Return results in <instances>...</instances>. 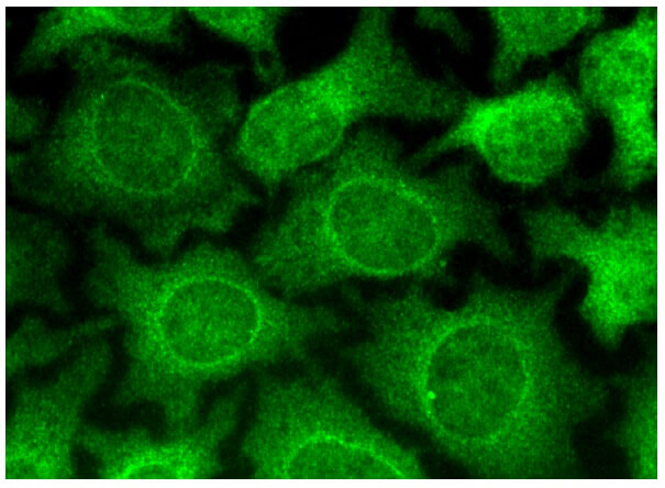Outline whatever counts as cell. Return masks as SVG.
Instances as JSON below:
<instances>
[{
    "mask_svg": "<svg viewBox=\"0 0 665 488\" xmlns=\"http://www.w3.org/2000/svg\"><path fill=\"white\" fill-rule=\"evenodd\" d=\"M242 454L256 479H421L420 461L379 431L330 375L265 378Z\"/></svg>",
    "mask_w": 665,
    "mask_h": 488,
    "instance_id": "6",
    "label": "cell"
},
{
    "mask_svg": "<svg viewBox=\"0 0 665 488\" xmlns=\"http://www.w3.org/2000/svg\"><path fill=\"white\" fill-rule=\"evenodd\" d=\"M74 82L46 135L9 153L24 198L114 219L167 256L189 231L225 232L258 199L236 171V68L168 69L110 37L66 49Z\"/></svg>",
    "mask_w": 665,
    "mask_h": 488,
    "instance_id": "2",
    "label": "cell"
},
{
    "mask_svg": "<svg viewBox=\"0 0 665 488\" xmlns=\"http://www.w3.org/2000/svg\"><path fill=\"white\" fill-rule=\"evenodd\" d=\"M243 397L241 388L220 399L197 429L152 437L145 429L112 432L82 426L77 444L98 464L100 478L207 479L221 470L219 450L237 422Z\"/></svg>",
    "mask_w": 665,
    "mask_h": 488,
    "instance_id": "11",
    "label": "cell"
},
{
    "mask_svg": "<svg viewBox=\"0 0 665 488\" xmlns=\"http://www.w3.org/2000/svg\"><path fill=\"white\" fill-rule=\"evenodd\" d=\"M92 301L124 325L129 364L115 402L151 403L168 435L193 429L202 389L243 369L303 362L347 322L273 296L234 251L202 243L171 263L140 262L97 225L89 232Z\"/></svg>",
    "mask_w": 665,
    "mask_h": 488,
    "instance_id": "4",
    "label": "cell"
},
{
    "mask_svg": "<svg viewBox=\"0 0 665 488\" xmlns=\"http://www.w3.org/2000/svg\"><path fill=\"white\" fill-rule=\"evenodd\" d=\"M472 162L421 174L387 131L364 126L289 178L285 206L257 234L258 276L282 296L351 277L447 278V256L475 244L512 257Z\"/></svg>",
    "mask_w": 665,
    "mask_h": 488,
    "instance_id": "3",
    "label": "cell"
},
{
    "mask_svg": "<svg viewBox=\"0 0 665 488\" xmlns=\"http://www.w3.org/2000/svg\"><path fill=\"white\" fill-rule=\"evenodd\" d=\"M392 12L389 7L362 8L332 59L251 106L232 154L270 195L334 153L353 124L366 118L428 121L458 114L465 96L414 65L395 37Z\"/></svg>",
    "mask_w": 665,
    "mask_h": 488,
    "instance_id": "5",
    "label": "cell"
},
{
    "mask_svg": "<svg viewBox=\"0 0 665 488\" xmlns=\"http://www.w3.org/2000/svg\"><path fill=\"white\" fill-rule=\"evenodd\" d=\"M496 32L492 82L502 88L524 63L568 43L602 19V9L586 5L508 4L487 8Z\"/></svg>",
    "mask_w": 665,
    "mask_h": 488,
    "instance_id": "13",
    "label": "cell"
},
{
    "mask_svg": "<svg viewBox=\"0 0 665 488\" xmlns=\"http://www.w3.org/2000/svg\"><path fill=\"white\" fill-rule=\"evenodd\" d=\"M110 363V347L96 341L55 379L18 388L5 432V480L75 477L73 448L82 428L84 410L103 382Z\"/></svg>",
    "mask_w": 665,
    "mask_h": 488,
    "instance_id": "10",
    "label": "cell"
},
{
    "mask_svg": "<svg viewBox=\"0 0 665 488\" xmlns=\"http://www.w3.org/2000/svg\"><path fill=\"white\" fill-rule=\"evenodd\" d=\"M117 322L115 317H106L52 330L41 320L29 317L7 341V377L27 367L48 364L75 344L112 328Z\"/></svg>",
    "mask_w": 665,
    "mask_h": 488,
    "instance_id": "17",
    "label": "cell"
},
{
    "mask_svg": "<svg viewBox=\"0 0 665 488\" xmlns=\"http://www.w3.org/2000/svg\"><path fill=\"white\" fill-rule=\"evenodd\" d=\"M415 16L420 25L442 32L458 47L466 48L470 43L469 33L450 8H419Z\"/></svg>",
    "mask_w": 665,
    "mask_h": 488,
    "instance_id": "19",
    "label": "cell"
},
{
    "mask_svg": "<svg viewBox=\"0 0 665 488\" xmlns=\"http://www.w3.org/2000/svg\"><path fill=\"white\" fill-rule=\"evenodd\" d=\"M625 400V414L614 431L634 479L657 480V374L647 365L632 375L613 378Z\"/></svg>",
    "mask_w": 665,
    "mask_h": 488,
    "instance_id": "16",
    "label": "cell"
},
{
    "mask_svg": "<svg viewBox=\"0 0 665 488\" xmlns=\"http://www.w3.org/2000/svg\"><path fill=\"white\" fill-rule=\"evenodd\" d=\"M534 265L567 258L581 266L588 285L579 314L607 348L630 326L657 318V215L641 204L611 209L597 224L557 206L524 217Z\"/></svg>",
    "mask_w": 665,
    "mask_h": 488,
    "instance_id": "7",
    "label": "cell"
},
{
    "mask_svg": "<svg viewBox=\"0 0 665 488\" xmlns=\"http://www.w3.org/2000/svg\"><path fill=\"white\" fill-rule=\"evenodd\" d=\"M7 306L32 303L68 310L59 275L68 258L62 232L49 221L7 210Z\"/></svg>",
    "mask_w": 665,
    "mask_h": 488,
    "instance_id": "14",
    "label": "cell"
},
{
    "mask_svg": "<svg viewBox=\"0 0 665 488\" xmlns=\"http://www.w3.org/2000/svg\"><path fill=\"white\" fill-rule=\"evenodd\" d=\"M585 102L556 74L501 96H465L454 123L420 148V168L459 148L476 153L499 179L535 187L561 173L587 135Z\"/></svg>",
    "mask_w": 665,
    "mask_h": 488,
    "instance_id": "8",
    "label": "cell"
},
{
    "mask_svg": "<svg viewBox=\"0 0 665 488\" xmlns=\"http://www.w3.org/2000/svg\"><path fill=\"white\" fill-rule=\"evenodd\" d=\"M657 20L656 8L640 9L625 25L597 34L579 60L581 99L612 131L607 179L624 189L644 182L657 167Z\"/></svg>",
    "mask_w": 665,
    "mask_h": 488,
    "instance_id": "9",
    "label": "cell"
},
{
    "mask_svg": "<svg viewBox=\"0 0 665 488\" xmlns=\"http://www.w3.org/2000/svg\"><path fill=\"white\" fill-rule=\"evenodd\" d=\"M187 10L200 22L250 51L255 71L264 82L281 81L285 66L278 29L289 8L190 4Z\"/></svg>",
    "mask_w": 665,
    "mask_h": 488,
    "instance_id": "15",
    "label": "cell"
},
{
    "mask_svg": "<svg viewBox=\"0 0 665 488\" xmlns=\"http://www.w3.org/2000/svg\"><path fill=\"white\" fill-rule=\"evenodd\" d=\"M573 271L537 290L477 276L455 309L419 286L364 300L367 336L345 351L395 419L483 479H553L577 466V429L601 412L606 384L572 356L556 311Z\"/></svg>",
    "mask_w": 665,
    "mask_h": 488,
    "instance_id": "1",
    "label": "cell"
},
{
    "mask_svg": "<svg viewBox=\"0 0 665 488\" xmlns=\"http://www.w3.org/2000/svg\"><path fill=\"white\" fill-rule=\"evenodd\" d=\"M46 117L44 103L32 97H22L7 90L5 131L7 138L22 142L35 137L42 130Z\"/></svg>",
    "mask_w": 665,
    "mask_h": 488,
    "instance_id": "18",
    "label": "cell"
},
{
    "mask_svg": "<svg viewBox=\"0 0 665 488\" xmlns=\"http://www.w3.org/2000/svg\"><path fill=\"white\" fill-rule=\"evenodd\" d=\"M128 35L177 46L184 41L180 8L76 3L53 5L40 13L18 58L22 71L47 66L59 52L89 37Z\"/></svg>",
    "mask_w": 665,
    "mask_h": 488,
    "instance_id": "12",
    "label": "cell"
}]
</instances>
